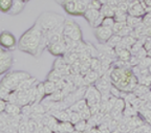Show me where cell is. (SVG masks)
<instances>
[{
  "label": "cell",
  "instance_id": "cell-1",
  "mask_svg": "<svg viewBox=\"0 0 151 133\" xmlns=\"http://www.w3.org/2000/svg\"><path fill=\"white\" fill-rule=\"evenodd\" d=\"M47 43L43 36V31L40 24L36 21L33 26H31L18 40L17 48L20 51L26 52L28 55L39 58L44 49H46Z\"/></svg>",
  "mask_w": 151,
  "mask_h": 133
},
{
  "label": "cell",
  "instance_id": "cell-2",
  "mask_svg": "<svg viewBox=\"0 0 151 133\" xmlns=\"http://www.w3.org/2000/svg\"><path fill=\"white\" fill-rule=\"evenodd\" d=\"M111 84L124 92H131L139 84L137 77L130 67H116L112 64L110 67Z\"/></svg>",
  "mask_w": 151,
  "mask_h": 133
},
{
  "label": "cell",
  "instance_id": "cell-3",
  "mask_svg": "<svg viewBox=\"0 0 151 133\" xmlns=\"http://www.w3.org/2000/svg\"><path fill=\"white\" fill-rule=\"evenodd\" d=\"M29 77L32 76L28 72H21V70L6 72L2 80L0 81V97L6 100L9 93L16 90L20 83Z\"/></svg>",
  "mask_w": 151,
  "mask_h": 133
},
{
  "label": "cell",
  "instance_id": "cell-4",
  "mask_svg": "<svg viewBox=\"0 0 151 133\" xmlns=\"http://www.w3.org/2000/svg\"><path fill=\"white\" fill-rule=\"evenodd\" d=\"M38 23L40 24L43 31H50V29L63 25L65 18L62 15L54 12H43L37 19Z\"/></svg>",
  "mask_w": 151,
  "mask_h": 133
},
{
  "label": "cell",
  "instance_id": "cell-5",
  "mask_svg": "<svg viewBox=\"0 0 151 133\" xmlns=\"http://www.w3.org/2000/svg\"><path fill=\"white\" fill-rule=\"evenodd\" d=\"M63 34L64 36L68 37V38L73 39L75 41H82L83 40V35L81 27L79 24L73 19L65 18V21L63 24Z\"/></svg>",
  "mask_w": 151,
  "mask_h": 133
},
{
  "label": "cell",
  "instance_id": "cell-6",
  "mask_svg": "<svg viewBox=\"0 0 151 133\" xmlns=\"http://www.w3.org/2000/svg\"><path fill=\"white\" fill-rule=\"evenodd\" d=\"M84 99L87 102L88 106H93V105H99L102 102V93L100 92V90L98 89L94 84L92 85H88L85 91Z\"/></svg>",
  "mask_w": 151,
  "mask_h": 133
},
{
  "label": "cell",
  "instance_id": "cell-7",
  "mask_svg": "<svg viewBox=\"0 0 151 133\" xmlns=\"http://www.w3.org/2000/svg\"><path fill=\"white\" fill-rule=\"evenodd\" d=\"M17 42L16 38L11 31H2L0 33V46L4 49L13 51L17 48Z\"/></svg>",
  "mask_w": 151,
  "mask_h": 133
},
{
  "label": "cell",
  "instance_id": "cell-8",
  "mask_svg": "<svg viewBox=\"0 0 151 133\" xmlns=\"http://www.w3.org/2000/svg\"><path fill=\"white\" fill-rule=\"evenodd\" d=\"M46 49L55 57H63L66 54V51H67V46H66V43L63 38V40L50 43L47 45Z\"/></svg>",
  "mask_w": 151,
  "mask_h": 133
},
{
  "label": "cell",
  "instance_id": "cell-9",
  "mask_svg": "<svg viewBox=\"0 0 151 133\" xmlns=\"http://www.w3.org/2000/svg\"><path fill=\"white\" fill-rule=\"evenodd\" d=\"M112 35H113V31L110 27L100 25L94 29V36H96L97 40L100 43H106Z\"/></svg>",
  "mask_w": 151,
  "mask_h": 133
},
{
  "label": "cell",
  "instance_id": "cell-10",
  "mask_svg": "<svg viewBox=\"0 0 151 133\" xmlns=\"http://www.w3.org/2000/svg\"><path fill=\"white\" fill-rule=\"evenodd\" d=\"M100 15H101V12L99 10H94V9H91V7H88L86 12L84 13V15H83V17L92 27L94 22L97 21V19L100 17Z\"/></svg>",
  "mask_w": 151,
  "mask_h": 133
},
{
  "label": "cell",
  "instance_id": "cell-11",
  "mask_svg": "<svg viewBox=\"0 0 151 133\" xmlns=\"http://www.w3.org/2000/svg\"><path fill=\"white\" fill-rule=\"evenodd\" d=\"M25 3L26 2H24L23 0H14L12 7H11V10H9V12L7 14L11 15V16H16V15L20 14L24 10Z\"/></svg>",
  "mask_w": 151,
  "mask_h": 133
},
{
  "label": "cell",
  "instance_id": "cell-12",
  "mask_svg": "<svg viewBox=\"0 0 151 133\" xmlns=\"http://www.w3.org/2000/svg\"><path fill=\"white\" fill-rule=\"evenodd\" d=\"M76 4V16L83 17L84 13L88 9L89 0H75Z\"/></svg>",
  "mask_w": 151,
  "mask_h": 133
},
{
  "label": "cell",
  "instance_id": "cell-13",
  "mask_svg": "<svg viewBox=\"0 0 151 133\" xmlns=\"http://www.w3.org/2000/svg\"><path fill=\"white\" fill-rule=\"evenodd\" d=\"M4 112L9 114V115H20L21 114V106L18 104H15V103L7 102Z\"/></svg>",
  "mask_w": 151,
  "mask_h": 133
},
{
  "label": "cell",
  "instance_id": "cell-14",
  "mask_svg": "<svg viewBox=\"0 0 151 133\" xmlns=\"http://www.w3.org/2000/svg\"><path fill=\"white\" fill-rule=\"evenodd\" d=\"M100 78V74L98 72H96V70H90V72H88L87 74L84 76V81H85V84H86V86L88 85H92V84H94L96 82H97V80Z\"/></svg>",
  "mask_w": 151,
  "mask_h": 133
},
{
  "label": "cell",
  "instance_id": "cell-15",
  "mask_svg": "<svg viewBox=\"0 0 151 133\" xmlns=\"http://www.w3.org/2000/svg\"><path fill=\"white\" fill-rule=\"evenodd\" d=\"M52 115H54L59 122H65L69 121V109L66 108V109H61V110H57V111L50 113Z\"/></svg>",
  "mask_w": 151,
  "mask_h": 133
},
{
  "label": "cell",
  "instance_id": "cell-16",
  "mask_svg": "<svg viewBox=\"0 0 151 133\" xmlns=\"http://www.w3.org/2000/svg\"><path fill=\"white\" fill-rule=\"evenodd\" d=\"M36 82H37V79L34 78V77H29V78H27L26 80H24L23 82L20 83V85L18 86L16 90H27V89H29V88H32L35 85Z\"/></svg>",
  "mask_w": 151,
  "mask_h": 133
},
{
  "label": "cell",
  "instance_id": "cell-17",
  "mask_svg": "<svg viewBox=\"0 0 151 133\" xmlns=\"http://www.w3.org/2000/svg\"><path fill=\"white\" fill-rule=\"evenodd\" d=\"M63 10L70 16H76V4L75 0H66L65 2L61 4Z\"/></svg>",
  "mask_w": 151,
  "mask_h": 133
},
{
  "label": "cell",
  "instance_id": "cell-18",
  "mask_svg": "<svg viewBox=\"0 0 151 133\" xmlns=\"http://www.w3.org/2000/svg\"><path fill=\"white\" fill-rule=\"evenodd\" d=\"M87 102H86V100L85 99H81V100H78L76 101L73 104H71L70 106L68 107L69 110H71V111H76V112H80L81 110H83L84 108L87 107Z\"/></svg>",
  "mask_w": 151,
  "mask_h": 133
},
{
  "label": "cell",
  "instance_id": "cell-19",
  "mask_svg": "<svg viewBox=\"0 0 151 133\" xmlns=\"http://www.w3.org/2000/svg\"><path fill=\"white\" fill-rule=\"evenodd\" d=\"M58 132H76L75 131V125L69 121L60 122L59 123V130H58Z\"/></svg>",
  "mask_w": 151,
  "mask_h": 133
},
{
  "label": "cell",
  "instance_id": "cell-20",
  "mask_svg": "<svg viewBox=\"0 0 151 133\" xmlns=\"http://www.w3.org/2000/svg\"><path fill=\"white\" fill-rule=\"evenodd\" d=\"M143 22V17H137V16H132V15L128 14L127 19H126V23L127 25H129L130 27L134 29L137 27L139 24H141Z\"/></svg>",
  "mask_w": 151,
  "mask_h": 133
},
{
  "label": "cell",
  "instance_id": "cell-21",
  "mask_svg": "<svg viewBox=\"0 0 151 133\" xmlns=\"http://www.w3.org/2000/svg\"><path fill=\"white\" fill-rule=\"evenodd\" d=\"M116 52L119 60H122V61H126V62L129 61L132 55L130 49H128V48H122V49L116 50Z\"/></svg>",
  "mask_w": 151,
  "mask_h": 133
},
{
  "label": "cell",
  "instance_id": "cell-22",
  "mask_svg": "<svg viewBox=\"0 0 151 133\" xmlns=\"http://www.w3.org/2000/svg\"><path fill=\"white\" fill-rule=\"evenodd\" d=\"M149 90H150V88H149V86L144 85V84L139 83L137 86H135V88L133 89V91H132V92L134 93V94L137 95V97H142L143 95L146 94V93L148 92Z\"/></svg>",
  "mask_w": 151,
  "mask_h": 133
},
{
  "label": "cell",
  "instance_id": "cell-23",
  "mask_svg": "<svg viewBox=\"0 0 151 133\" xmlns=\"http://www.w3.org/2000/svg\"><path fill=\"white\" fill-rule=\"evenodd\" d=\"M63 78H64V76L61 74V72H59V70L56 68H52L50 74H47V80H50V81H52V82H58Z\"/></svg>",
  "mask_w": 151,
  "mask_h": 133
},
{
  "label": "cell",
  "instance_id": "cell-24",
  "mask_svg": "<svg viewBox=\"0 0 151 133\" xmlns=\"http://www.w3.org/2000/svg\"><path fill=\"white\" fill-rule=\"evenodd\" d=\"M36 87H37V102L36 103H40L42 102V100L46 97V93H45V88H44V83H38L36 84Z\"/></svg>",
  "mask_w": 151,
  "mask_h": 133
},
{
  "label": "cell",
  "instance_id": "cell-25",
  "mask_svg": "<svg viewBox=\"0 0 151 133\" xmlns=\"http://www.w3.org/2000/svg\"><path fill=\"white\" fill-rule=\"evenodd\" d=\"M44 83V88H45V93L46 95H50L52 93H54L57 90V86H56V82H52L50 80H47L43 82Z\"/></svg>",
  "mask_w": 151,
  "mask_h": 133
},
{
  "label": "cell",
  "instance_id": "cell-26",
  "mask_svg": "<svg viewBox=\"0 0 151 133\" xmlns=\"http://www.w3.org/2000/svg\"><path fill=\"white\" fill-rule=\"evenodd\" d=\"M127 16H128V13L127 12H124V11L120 10V9H116L114 11V20L116 22H126V19H127Z\"/></svg>",
  "mask_w": 151,
  "mask_h": 133
},
{
  "label": "cell",
  "instance_id": "cell-27",
  "mask_svg": "<svg viewBox=\"0 0 151 133\" xmlns=\"http://www.w3.org/2000/svg\"><path fill=\"white\" fill-rule=\"evenodd\" d=\"M114 11L116 10H114L113 7H111L109 4L104 3V4H102V7H101V10H100V12H101L105 17H113L114 16Z\"/></svg>",
  "mask_w": 151,
  "mask_h": 133
},
{
  "label": "cell",
  "instance_id": "cell-28",
  "mask_svg": "<svg viewBox=\"0 0 151 133\" xmlns=\"http://www.w3.org/2000/svg\"><path fill=\"white\" fill-rule=\"evenodd\" d=\"M14 0H0V13L7 14L11 10Z\"/></svg>",
  "mask_w": 151,
  "mask_h": 133
},
{
  "label": "cell",
  "instance_id": "cell-29",
  "mask_svg": "<svg viewBox=\"0 0 151 133\" xmlns=\"http://www.w3.org/2000/svg\"><path fill=\"white\" fill-rule=\"evenodd\" d=\"M39 128H40V124L36 119L29 117V119H28V132H39Z\"/></svg>",
  "mask_w": 151,
  "mask_h": 133
},
{
  "label": "cell",
  "instance_id": "cell-30",
  "mask_svg": "<svg viewBox=\"0 0 151 133\" xmlns=\"http://www.w3.org/2000/svg\"><path fill=\"white\" fill-rule=\"evenodd\" d=\"M121 40H122V37H121L120 35H118V34H113L112 36L109 38V40L106 42V44H108L109 46L114 48L119 43L121 42Z\"/></svg>",
  "mask_w": 151,
  "mask_h": 133
},
{
  "label": "cell",
  "instance_id": "cell-31",
  "mask_svg": "<svg viewBox=\"0 0 151 133\" xmlns=\"http://www.w3.org/2000/svg\"><path fill=\"white\" fill-rule=\"evenodd\" d=\"M87 128V121L86 119H80L78 123L75 124L76 132H85Z\"/></svg>",
  "mask_w": 151,
  "mask_h": 133
},
{
  "label": "cell",
  "instance_id": "cell-32",
  "mask_svg": "<svg viewBox=\"0 0 151 133\" xmlns=\"http://www.w3.org/2000/svg\"><path fill=\"white\" fill-rule=\"evenodd\" d=\"M122 40L126 43V45H127L128 47L131 48V46L133 45V44H134L135 41H137V39L135 38V37L133 36V35H128V36H126V37H124V38H122Z\"/></svg>",
  "mask_w": 151,
  "mask_h": 133
},
{
  "label": "cell",
  "instance_id": "cell-33",
  "mask_svg": "<svg viewBox=\"0 0 151 133\" xmlns=\"http://www.w3.org/2000/svg\"><path fill=\"white\" fill-rule=\"evenodd\" d=\"M132 31H133V29L132 27H130L129 25H127L126 24L124 27H123L122 29H121L120 31L118 33V35H120L122 38H124V37H126V36H128V35H131L132 34Z\"/></svg>",
  "mask_w": 151,
  "mask_h": 133
},
{
  "label": "cell",
  "instance_id": "cell-34",
  "mask_svg": "<svg viewBox=\"0 0 151 133\" xmlns=\"http://www.w3.org/2000/svg\"><path fill=\"white\" fill-rule=\"evenodd\" d=\"M79 113H80L81 119H86V121H87V119H89L90 117H91V115H92L91 111H90L89 106H87L86 108H84L83 110H81Z\"/></svg>",
  "mask_w": 151,
  "mask_h": 133
},
{
  "label": "cell",
  "instance_id": "cell-35",
  "mask_svg": "<svg viewBox=\"0 0 151 133\" xmlns=\"http://www.w3.org/2000/svg\"><path fill=\"white\" fill-rule=\"evenodd\" d=\"M81 119L80 117V113L79 112H76V111H71V110H69V122H71V123L75 125L76 123H78Z\"/></svg>",
  "mask_w": 151,
  "mask_h": 133
},
{
  "label": "cell",
  "instance_id": "cell-36",
  "mask_svg": "<svg viewBox=\"0 0 151 133\" xmlns=\"http://www.w3.org/2000/svg\"><path fill=\"white\" fill-rule=\"evenodd\" d=\"M150 64H151V57H149V56L147 55L146 57H144L143 59L139 60V66L142 67V68H148Z\"/></svg>",
  "mask_w": 151,
  "mask_h": 133
},
{
  "label": "cell",
  "instance_id": "cell-37",
  "mask_svg": "<svg viewBox=\"0 0 151 133\" xmlns=\"http://www.w3.org/2000/svg\"><path fill=\"white\" fill-rule=\"evenodd\" d=\"M7 128H9V125H7V122L5 119L3 113L0 114V132H6Z\"/></svg>",
  "mask_w": 151,
  "mask_h": 133
},
{
  "label": "cell",
  "instance_id": "cell-38",
  "mask_svg": "<svg viewBox=\"0 0 151 133\" xmlns=\"http://www.w3.org/2000/svg\"><path fill=\"white\" fill-rule=\"evenodd\" d=\"M114 23H116V20H114L113 17H105L104 20H103V22H102V25L112 29V26L114 25Z\"/></svg>",
  "mask_w": 151,
  "mask_h": 133
},
{
  "label": "cell",
  "instance_id": "cell-39",
  "mask_svg": "<svg viewBox=\"0 0 151 133\" xmlns=\"http://www.w3.org/2000/svg\"><path fill=\"white\" fill-rule=\"evenodd\" d=\"M110 94L113 95V97H122L123 91L121 90V89H119L116 86L111 85V87H110Z\"/></svg>",
  "mask_w": 151,
  "mask_h": 133
},
{
  "label": "cell",
  "instance_id": "cell-40",
  "mask_svg": "<svg viewBox=\"0 0 151 133\" xmlns=\"http://www.w3.org/2000/svg\"><path fill=\"white\" fill-rule=\"evenodd\" d=\"M88 7H91V9H94V10L100 11L102 7V2L100 1V0H89Z\"/></svg>",
  "mask_w": 151,
  "mask_h": 133
},
{
  "label": "cell",
  "instance_id": "cell-41",
  "mask_svg": "<svg viewBox=\"0 0 151 133\" xmlns=\"http://www.w3.org/2000/svg\"><path fill=\"white\" fill-rule=\"evenodd\" d=\"M126 22H116L114 23V25L112 26V31H113V34H118L119 31H121V29L124 27V26L126 25Z\"/></svg>",
  "mask_w": 151,
  "mask_h": 133
},
{
  "label": "cell",
  "instance_id": "cell-42",
  "mask_svg": "<svg viewBox=\"0 0 151 133\" xmlns=\"http://www.w3.org/2000/svg\"><path fill=\"white\" fill-rule=\"evenodd\" d=\"M143 23L146 26H151V13L147 12L146 14L143 16Z\"/></svg>",
  "mask_w": 151,
  "mask_h": 133
},
{
  "label": "cell",
  "instance_id": "cell-43",
  "mask_svg": "<svg viewBox=\"0 0 151 133\" xmlns=\"http://www.w3.org/2000/svg\"><path fill=\"white\" fill-rule=\"evenodd\" d=\"M6 104H7V101L2 99V97H0V114L3 113L5 111V107H6Z\"/></svg>",
  "mask_w": 151,
  "mask_h": 133
},
{
  "label": "cell",
  "instance_id": "cell-44",
  "mask_svg": "<svg viewBox=\"0 0 151 133\" xmlns=\"http://www.w3.org/2000/svg\"><path fill=\"white\" fill-rule=\"evenodd\" d=\"M135 56H137V57L139 58V60H141V59H143V58H144V57H146V56H147V50L145 49L144 47H143V48H141V49H139V51H137V54H135Z\"/></svg>",
  "mask_w": 151,
  "mask_h": 133
},
{
  "label": "cell",
  "instance_id": "cell-45",
  "mask_svg": "<svg viewBox=\"0 0 151 133\" xmlns=\"http://www.w3.org/2000/svg\"><path fill=\"white\" fill-rule=\"evenodd\" d=\"M145 37L146 38H151V26H146V29H145Z\"/></svg>",
  "mask_w": 151,
  "mask_h": 133
},
{
  "label": "cell",
  "instance_id": "cell-46",
  "mask_svg": "<svg viewBox=\"0 0 151 133\" xmlns=\"http://www.w3.org/2000/svg\"><path fill=\"white\" fill-rule=\"evenodd\" d=\"M55 1H56V2L58 3V4H60V5H61L63 2H65L66 0H55Z\"/></svg>",
  "mask_w": 151,
  "mask_h": 133
},
{
  "label": "cell",
  "instance_id": "cell-47",
  "mask_svg": "<svg viewBox=\"0 0 151 133\" xmlns=\"http://www.w3.org/2000/svg\"><path fill=\"white\" fill-rule=\"evenodd\" d=\"M100 1L102 2V4H104V3H107V1H108V0H100Z\"/></svg>",
  "mask_w": 151,
  "mask_h": 133
},
{
  "label": "cell",
  "instance_id": "cell-48",
  "mask_svg": "<svg viewBox=\"0 0 151 133\" xmlns=\"http://www.w3.org/2000/svg\"><path fill=\"white\" fill-rule=\"evenodd\" d=\"M147 55H148L149 57H151V49H150V50H148V51H147Z\"/></svg>",
  "mask_w": 151,
  "mask_h": 133
},
{
  "label": "cell",
  "instance_id": "cell-49",
  "mask_svg": "<svg viewBox=\"0 0 151 133\" xmlns=\"http://www.w3.org/2000/svg\"><path fill=\"white\" fill-rule=\"evenodd\" d=\"M148 70H149V74H151V64L149 65V67H148Z\"/></svg>",
  "mask_w": 151,
  "mask_h": 133
},
{
  "label": "cell",
  "instance_id": "cell-50",
  "mask_svg": "<svg viewBox=\"0 0 151 133\" xmlns=\"http://www.w3.org/2000/svg\"><path fill=\"white\" fill-rule=\"evenodd\" d=\"M24 2H28V1H29V0H23Z\"/></svg>",
  "mask_w": 151,
  "mask_h": 133
},
{
  "label": "cell",
  "instance_id": "cell-51",
  "mask_svg": "<svg viewBox=\"0 0 151 133\" xmlns=\"http://www.w3.org/2000/svg\"><path fill=\"white\" fill-rule=\"evenodd\" d=\"M149 88H150V90H151V84H150V86H149Z\"/></svg>",
  "mask_w": 151,
  "mask_h": 133
}]
</instances>
